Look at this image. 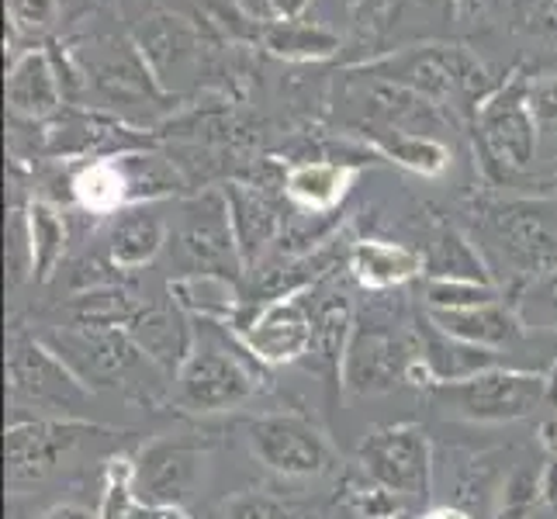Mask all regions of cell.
I'll use <instances>...</instances> for the list:
<instances>
[{
  "label": "cell",
  "mask_w": 557,
  "mask_h": 519,
  "mask_svg": "<svg viewBox=\"0 0 557 519\" xmlns=\"http://www.w3.org/2000/svg\"><path fill=\"white\" fill-rule=\"evenodd\" d=\"M8 392L14 409H35L49 419H81L90 406V384L70 363L38 339H11Z\"/></svg>",
  "instance_id": "1"
},
{
  "label": "cell",
  "mask_w": 557,
  "mask_h": 519,
  "mask_svg": "<svg viewBox=\"0 0 557 519\" xmlns=\"http://www.w3.org/2000/svg\"><path fill=\"white\" fill-rule=\"evenodd\" d=\"M550 381L541 371L492 368L457 384H436L433 401L454 419L468 422H512L544 409Z\"/></svg>",
  "instance_id": "2"
},
{
  "label": "cell",
  "mask_w": 557,
  "mask_h": 519,
  "mask_svg": "<svg viewBox=\"0 0 557 519\" xmlns=\"http://www.w3.org/2000/svg\"><path fill=\"white\" fill-rule=\"evenodd\" d=\"M257 395V374L225 343L198 336L195 350L174 378V406L195 416L228 412Z\"/></svg>",
  "instance_id": "3"
},
{
  "label": "cell",
  "mask_w": 557,
  "mask_h": 519,
  "mask_svg": "<svg viewBox=\"0 0 557 519\" xmlns=\"http://www.w3.org/2000/svg\"><path fill=\"white\" fill-rule=\"evenodd\" d=\"M246 444L263 468L284 478H322L336 468L333 444L305 416L271 412L246 427Z\"/></svg>",
  "instance_id": "4"
},
{
  "label": "cell",
  "mask_w": 557,
  "mask_h": 519,
  "mask_svg": "<svg viewBox=\"0 0 557 519\" xmlns=\"http://www.w3.org/2000/svg\"><path fill=\"white\" fill-rule=\"evenodd\" d=\"M419 360L416 333L388 330V325H354V336L343 354V388L354 395H384L409 381Z\"/></svg>",
  "instance_id": "5"
},
{
  "label": "cell",
  "mask_w": 557,
  "mask_h": 519,
  "mask_svg": "<svg viewBox=\"0 0 557 519\" xmlns=\"http://www.w3.org/2000/svg\"><path fill=\"white\" fill-rule=\"evenodd\" d=\"M208 454L181 436H160L132 460V489L149 506H187L205 482Z\"/></svg>",
  "instance_id": "6"
},
{
  "label": "cell",
  "mask_w": 557,
  "mask_h": 519,
  "mask_svg": "<svg viewBox=\"0 0 557 519\" xmlns=\"http://www.w3.org/2000/svg\"><path fill=\"white\" fill-rule=\"evenodd\" d=\"M360 468L401 498H426L433 482V450L426 430L401 422V427L371 433L360 447Z\"/></svg>",
  "instance_id": "7"
},
{
  "label": "cell",
  "mask_w": 557,
  "mask_h": 519,
  "mask_svg": "<svg viewBox=\"0 0 557 519\" xmlns=\"http://www.w3.org/2000/svg\"><path fill=\"white\" fill-rule=\"evenodd\" d=\"M236 336L243 350L267 368H284L312 354V312L309 301L298 295H284L263 301L260 309L236 322Z\"/></svg>",
  "instance_id": "8"
},
{
  "label": "cell",
  "mask_w": 557,
  "mask_h": 519,
  "mask_svg": "<svg viewBox=\"0 0 557 519\" xmlns=\"http://www.w3.org/2000/svg\"><path fill=\"white\" fill-rule=\"evenodd\" d=\"M536 122L533 104H530V87L527 81H509L495 94L478 104V132L495 163L506 170H527L536 157Z\"/></svg>",
  "instance_id": "9"
},
{
  "label": "cell",
  "mask_w": 557,
  "mask_h": 519,
  "mask_svg": "<svg viewBox=\"0 0 557 519\" xmlns=\"http://www.w3.org/2000/svg\"><path fill=\"white\" fill-rule=\"evenodd\" d=\"M381 81H388L401 90L426 94V98H450L457 90H474L485 84V66L468 55L465 49L426 46L401 55H388L371 66Z\"/></svg>",
  "instance_id": "10"
},
{
  "label": "cell",
  "mask_w": 557,
  "mask_h": 519,
  "mask_svg": "<svg viewBox=\"0 0 557 519\" xmlns=\"http://www.w3.org/2000/svg\"><path fill=\"white\" fill-rule=\"evenodd\" d=\"M94 430L81 419H11L8 427V485L28 489L42 482L49 471L60 468V460L81 444V436Z\"/></svg>",
  "instance_id": "11"
},
{
  "label": "cell",
  "mask_w": 557,
  "mask_h": 519,
  "mask_svg": "<svg viewBox=\"0 0 557 519\" xmlns=\"http://www.w3.org/2000/svg\"><path fill=\"white\" fill-rule=\"evenodd\" d=\"M181 254L187 260V274H228V267H243L236 228H233V211H228L225 195H205L184 205V222H181Z\"/></svg>",
  "instance_id": "12"
},
{
  "label": "cell",
  "mask_w": 557,
  "mask_h": 519,
  "mask_svg": "<svg viewBox=\"0 0 557 519\" xmlns=\"http://www.w3.org/2000/svg\"><path fill=\"white\" fill-rule=\"evenodd\" d=\"M125 333L132 336V343L139 346L152 368L170 378H177V371L184 368V360L198 343V333L190 330V316L174 298L139 309L136 319L125 325Z\"/></svg>",
  "instance_id": "13"
},
{
  "label": "cell",
  "mask_w": 557,
  "mask_h": 519,
  "mask_svg": "<svg viewBox=\"0 0 557 519\" xmlns=\"http://www.w3.org/2000/svg\"><path fill=\"white\" fill-rule=\"evenodd\" d=\"M416 339H419V360L430 374V388H436V384L468 381V378L485 374L492 368H506L498 350L474 346V343H465V339L444 333L430 316H422L416 322Z\"/></svg>",
  "instance_id": "14"
},
{
  "label": "cell",
  "mask_w": 557,
  "mask_h": 519,
  "mask_svg": "<svg viewBox=\"0 0 557 519\" xmlns=\"http://www.w3.org/2000/svg\"><path fill=\"white\" fill-rule=\"evenodd\" d=\"M426 316L440 325L444 333L474 343V346H488V350H503V346L520 343L527 333L523 316L509 309L506 301H492V305H478V309H460V312H436L426 309Z\"/></svg>",
  "instance_id": "15"
},
{
  "label": "cell",
  "mask_w": 557,
  "mask_h": 519,
  "mask_svg": "<svg viewBox=\"0 0 557 519\" xmlns=\"http://www.w3.org/2000/svg\"><path fill=\"white\" fill-rule=\"evenodd\" d=\"M350 271L368 292H388V287H401L426 271V257L401 243L363 239L350 249Z\"/></svg>",
  "instance_id": "16"
},
{
  "label": "cell",
  "mask_w": 557,
  "mask_h": 519,
  "mask_svg": "<svg viewBox=\"0 0 557 519\" xmlns=\"http://www.w3.org/2000/svg\"><path fill=\"white\" fill-rule=\"evenodd\" d=\"M8 104L22 119H49L60 108V81L42 49H32L8 73Z\"/></svg>",
  "instance_id": "17"
},
{
  "label": "cell",
  "mask_w": 557,
  "mask_h": 519,
  "mask_svg": "<svg viewBox=\"0 0 557 519\" xmlns=\"http://www.w3.org/2000/svg\"><path fill=\"white\" fill-rule=\"evenodd\" d=\"M170 298H174L187 316L201 322L236 325L239 322V292L228 274H181L170 281Z\"/></svg>",
  "instance_id": "18"
},
{
  "label": "cell",
  "mask_w": 557,
  "mask_h": 519,
  "mask_svg": "<svg viewBox=\"0 0 557 519\" xmlns=\"http://www.w3.org/2000/svg\"><path fill=\"white\" fill-rule=\"evenodd\" d=\"M354 173H357V166H350V163H325V160L298 163L287 170L284 195L301 211L322 215V211H333L343 201V195H347L354 184Z\"/></svg>",
  "instance_id": "19"
},
{
  "label": "cell",
  "mask_w": 557,
  "mask_h": 519,
  "mask_svg": "<svg viewBox=\"0 0 557 519\" xmlns=\"http://www.w3.org/2000/svg\"><path fill=\"white\" fill-rule=\"evenodd\" d=\"M163 243H166V225L157 211L149 208L125 211L108 236V260L114 267H122V271H139V267L160 257Z\"/></svg>",
  "instance_id": "20"
},
{
  "label": "cell",
  "mask_w": 557,
  "mask_h": 519,
  "mask_svg": "<svg viewBox=\"0 0 557 519\" xmlns=\"http://www.w3.org/2000/svg\"><path fill=\"white\" fill-rule=\"evenodd\" d=\"M363 136L371 139V146L384 160H392L412 173H422V177H440L450 166V146H444L433 136H416V132L406 128H371Z\"/></svg>",
  "instance_id": "21"
},
{
  "label": "cell",
  "mask_w": 557,
  "mask_h": 519,
  "mask_svg": "<svg viewBox=\"0 0 557 519\" xmlns=\"http://www.w3.org/2000/svg\"><path fill=\"white\" fill-rule=\"evenodd\" d=\"M309 301V298H305ZM312 312V354L325 360L330 368H343V354H347V343L354 336V305L347 292H330L322 298L309 301Z\"/></svg>",
  "instance_id": "22"
},
{
  "label": "cell",
  "mask_w": 557,
  "mask_h": 519,
  "mask_svg": "<svg viewBox=\"0 0 557 519\" xmlns=\"http://www.w3.org/2000/svg\"><path fill=\"white\" fill-rule=\"evenodd\" d=\"M225 198H228V211H233V228H236L243 267H249L260 249L274 239L277 215H274L271 201H267L260 190L246 187V184H233L225 190Z\"/></svg>",
  "instance_id": "23"
},
{
  "label": "cell",
  "mask_w": 557,
  "mask_h": 519,
  "mask_svg": "<svg viewBox=\"0 0 557 519\" xmlns=\"http://www.w3.org/2000/svg\"><path fill=\"white\" fill-rule=\"evenodd\" d=\"M263 46L287 63H319L339 52V35L312 22H271L263 28Z\"/></svg>",
  "instance_id": "24"
},
{
  "label": "cell",
  "mask_w": 557,
  "mask_h": 519,
  "mask_svg": "<svg viewBox=\"0 0 557 519\" xmlns=\"http://www.w3.org/2000/svg\"><path fill=\"white\" fill-rule=\"evenodd\" d=\"M73 198L84 211H94V215H111V211L132 205L122 157L98 160V163L84 166L73 177Z\"/></svg>",
  "instance_id": "25"
},
{
  "label": "cell",
  "mask_w": 557,
  "mask_h": 519,
  "mask_svg": "<svg viewBox=\"0 0 557 519\" xmlns=\"http://www.w3.org/2000/svg\"><path fill=\"white\" fill-rule=\"evenodd\" d=\"M25 222H28V246H32V277L49 281L66 254V222L46 201H32Z\"/></svg>",
  "instance_id": "26"
},
{
  "label": "cell",
  "mask_w": 557,
  "mask_h": 519,
  "mask_svg": "<svg viewBox=\"0 0 557 519\" xmlns=\"http://www.w3.org/2000/svg\"><path fill=\"white\" fill-rule=\"evenodd\" d=\"M426 274L430 277H447V281H482L495 284L485 271L478 249L457 233V228H440V236L433 243V254L426 260Z\"/></svg>",
  "instance_id": "27"
},
{
  "label": "cell",
  "mask_w": 557,
  "mask_h": 519,
  "mask_svg": "<svg viewBox=\"0 0 557 519\" xmlns=\"http://www.w3.org/2000/svg\"><path fill=\"white\" fill-rule=\"evenodd\" d=\"M422 301H426V309H436V312H460V309H478V305L503 301V292H498L495 284H482V281L426 277Z\"/></svg>",
  "instance_id": "28"
},
{
  "label": "cell",
  "mask_w": 557,
  "mask_h": 519,
  "mask_svg": "<svg viewBox=\"0 0 557 519\" xmlns=\"http://www.w3.org/2000/svg\"><path fill=\"white\" fill-rule=\"evenodd\" d=\"M136 503L139 498H136V489H132V460H111L104 474L98 519H132Z\"/></svg>",
  "instance_id": "29"
},
{
  "label": "cell",
  "mask_w": 557,
  "mask_h": 519,
  "mask_svg": "<svg viewBox=\"0 0 557 519\" xmlns=\"http://www.w3.org/2000/svg\"><path fill=\"white\" fill-rule=\"evenodd\" d=\"M347 498H350V506L360 519H395L401 512V503H406L401 495L377 485L368 474H363L360 482L347 485Z\"/></svg>",
  "instance_id": "30"
},
{
  "label": "cell",
  "mask_w": 557,
  "mask_h": 519,
  "mask_svg": "<svg viewBox=\"0 0 557 519\" xmlns=\"http://www.w3.org/2000/svg\"><path fill=\"white\" fill-rule=\"evenodd\" d=\"M516 312H520L523 322L533 325V330H557V271L536 277Z\"/></svg>",
  "instance_id": "31"
},
{
  "label": "cell",
  "mask_w": 557,
  "mask_h": 519,
  "mask_svg": "<svg viewBox=\"0 0 557 519\" xmlns=\"http://www.w3.org/2000/svg\"><path fill=\"white\" fill-rule=\"evenodd\" d=\"M60 14V0H8V17L22 35H42Z\"/></svg>",
  "instance_id": "32"
},
{
  "label": "cell",
  "mask_w": 557,
  "mask_h": 519,
  "mask_svg": "<svg viewBox=\"0 0 557 519\" xmlns=\"http://www.w3.org/2000/svg\"><path fill=\"white\" fill-rule=\"evenodd\" d=\"M225 519H292V512L274 495L239 492L225 503Z\"/></svg>",
  "instance_id": "33"
},
{
  "label": "cell",
  "mask_w": 557,
  "mask_h": 519,
  "mask_svg": "<svg viewBox=\"0 0 557 519\" xmlns=\"http://www.w3.org/2000/svg\"><path fill=\"white\" fill-rule=\"evenodd\" d=\"M530 104L541 125H557V76H547V81H536L530 87Z\"/></svg>",
  "instance_id": "34"
},
{
  "label": "cell",
  "mask_w": 557,
  "mask_h": 519,
  "mask_svg": "<svg viewBox=\"0 0 557 519\" xmlns=\"http://www.w3.org/2000/svg\"><path fill=\"white\" fill-rule=\"evenodd\" d=\"M530 25H533V32L557 38V0H533Z\"/></svg>",
  "instance_id": "35"
},
{
  "label": "cell",
  "mask_w": 557,
  "mask_h": 519,
  "mask_svg": "<svg viewBox=\"0 0 557 519\" xmlns=\"http://www.w3.org/2000/svg\"><path fill=\"white\" fill-rule=\"evenodd\" d=\"M132 519H190L187 509L181 506H149V503H136L132 509Z\"/></svg>",
  "instance_id": "36"
},
{
  "label": "cell",
  "mask_w": 557,
  "mask_h": 519,
  "mask_svg": "<svg viewBox=\"0 0 557 519\" xmlns=\"http://www.w3.org/2000/svg\"><path fill=\"white\" fill-rule=\"evenodd\" d=\"M42 519H98V512L81 506V503H60L42 512Z\"/></svg>",
  "instance_id": "37"
},
{
  "label": "cell",
  "mask_w": 557,
  "mask_h": 519,
  "mask_svg": "<svg viewBox=\"0 0 557 519\" xmlns=\"http://www.w3.org/2000/svg\"><path fill=\"white\" fill-rule=\"evenodd\" d=\"M271 4L284 17V22H292V17H298L305 11V4H309V0H271Z\"/></svg>",
  "instance_id": "38"
},
{
  "label": "cell",
  "mask_w": 557,
  "mask_h": 519,
  "mask_svg": "<svg viewBox=\"0 0 557 519\" xmlns=\"http://www.w3.org/2000/svg\"><path fill=\"white\" fill-rule=\"evenodd\" d=\"M422 519H474V516L465 512V509H457V506H440V509H430Z\"/></svg>",
  "instance_id": "39"
},
{
  "label": "cell",
  "mask_w": 557,
  "mask_h": 519,
  "mask_svg": "<svg viewBox=\"0 0 557 519\" xmlns=\"http://www.w3.org/2000/svg\"><path fill=\"white\" fill-rule=\"evenodd\" d=\"M550 187H554V195H557V181H554V184H550Z\"/></svg>",
  "instance_id": "40"
}]
</instances>
